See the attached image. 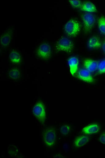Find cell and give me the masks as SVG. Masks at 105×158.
Segmentation results:
<instances>
[{"mask_svg": "<svg viewBox=\"0 0 105 158\" xmlns=\"http://www.w3.org/2000/svg\"><path fill=\"white\" fill-rule=\"evenodd\" d=\"M55 50L57 52H64L72 53L74 49V44L71 39L66 37L60 38L55 44Z\"/></svg>", "mask_w": 105, "mask_h": 158, "instance_id": "cell-1", "label": "cell"}, {"mask_svg": "<svg viewBox=\"0 0 105 158\" xmlns=\"http://www.w3.org/2000/svg\"><path fill=\"white\" fill-rule=\"evenodd\" d=\"M81 25L76 20H70L65 24V31L69 36L75 37L78 35L80 31Z\"/></svg>", "mask_w": 105, "mask_h": 158, "instance_id": "cell-2", "label": "cell"}, {"mask_svg": "<svg viewBox=\"0 0 105 158\" xmlns=\"http://www.w3.org/2000/svg\"><path fill=\"white\" fill-rule=\"evenodd\" d=\"M85 31L88 32L93 28L96 21L95 16L92 13H86L82 16Z\"/></svg>", "mask_w": 105, "mask_h": 158, "instance_id": "cell-3", "label": "cell"}, {"mask_svg": "<svg viewBox=\"0 0 105 158\" xmlns=\"http://www.w3.org/2000/svg\"><path fill=\"white\" fill-rule=\"evenodd\" d=\"M33 112L40 122L44 124L46 119V113L44 104L41 102L37 103L33 108Z\"/></svg>", "mask_w": 105, "mask_h": 158, "instance_id": "cell-4", "label": "cell"}, {"mask_svg": "<svg viewBox=\"0 0 105 158\" xmlns=\"http://www.w3.org/2000/svg\"><path fill=\"white\" fill-rule=\"evenodd\" d=\"M57 139L56 133L54 129L52 128L47 129L44 133V140L46 145L48 147L53 146Z\"/></svg>", "mask_w": 105, "mask_h": 158, "instance_id": "cell-5", "label": "cell"}, {"mask_svg": "<svg viewBox=\"0 0 105 158\" xmlns=\"http://www.w3.org/2000/svg\"><path fill=\"white\" fill-rule=\"evenodd\" d=\"M51 49L50 45L47 44H41L39 48L37 54L39 57L44 59H48L51 55Z\"/></svg>", "mask_w": 105, "mask_h": 158, "instance_id": "cell-6", "label": "cell"}, {"mask_svg": "<svg viewBox=\"0 0 105 158\" xmlns=\"http://www.w3.org/2000/svg\"><path fill=\"white\" fill-rule=\"evenodd\" d=\"M90 73L86 69H81L78 72L77 77L84 81L93 83L94 79Z\"/></svg>", "mask_w": 105, "mask_h": 158, "instance_id": "cell-7", "label": "cell"}, {"mask_svg": "<svg viewBox=\"0 0 105 158\" xmlns=\"http://www.w3.org/2000/svg\"><path fill=\"white\" fill-rule=\"evenodd\" d=\"M83 64L86 69L90 72H93L98 69L99 63L96 60L88 59L84 60Z\"/></svg>", "mask_w": 105, "mask_h": 158, "instance_id": "cell-8", "label": "cell"}, {"mask_svg": "<svg viewBox=\"0 0 105 158\" xmlns=\"http://www.w3.org/2000/svg\"><path fill=\"white\" fill-rule=\"evenodd\" d=\"M68 64L70 68V71L73 76L76 73L79 64V60L78 57L73 56L70 58L68 60Z\"/></svg>", "mask_w": 105, "mask_h": 158, "instance_id": "cell-9", "label": "cell"}, {"mask_svg": "<svg viewBox=\"0 0 105 158\" xmlns=\"http://www.w3.org/2000/svg\"><path fill=\"white\" fill-rule=\"evenodd\" d=\"M101 46L102 44L99 38L96 36L91 37L87 43V46L90 49L97 48Z\"/></svg>", "mask_w": 105, "mask_h": 158, "instance_id": "cell-10", "label": "cell"}, {"mask_svg": "<svg viewBox=\"0 0 105 158\" xmlns=\"http://www.w3.org/2000/svg\"><path fill=\"white\" fill-rule=\"evenodd\" d=\"M100 127L97 124H92L84 127L82 131L83 133L86 134H90L97 133L99 132Z\"/></svg>", "mask_w": 105, "mask_h": 158, "instance_id": "cell-11", "label": "cell"}, {"mask_svg": "<svg viewBox=\"0 0 105 158\" xmlns=\"http://www.w3.org/2000/svg\"><path fill=\"white\" fill-rule=\"evenodd\" d=\"M89 140L88 136L86 135L80 136L76 139L74 141L75 146L77 148L82 147L88 142Z\"/></svg>", "mask_w": 105, "mask_h": 158, "instance_id": "cell-12", "label": "cell"}, {"mask_svg": "<svg viewBox=\"0 0 105 158\" xmlns=\"http://www.w3.org/2000/svg\"><path fill=\"white\" fill-rule=\"evenodd\" d=\"M81 9L83 11L90 12L97 11L96 6L90 2H87L83 4L81 6Z\"/></svg>", "mask_w": 105, "mask_h": 158, "instance_id": "cell-13", "label": "cell"}, {"mask_svg": "<svg viewBox=\"0 0 105 158\" xmlns=\"http://www.w3.org/2000/svg\"><path fill=\"white\" fill-rule=\"evenodd\" d=\"M10 58L12 62L17 64L19 63L21 59L20 54L15 51H13L10 53Z\"/></svg>", "mask_w": 105, "mask_h": 158, "instance_id": "cell-14", "label": "cell"}, {"mask_svg": "<svg viewBox=\"0 0 105 158\" xmlns=\"http://www.w3.org/2000/svg\"><path fill=\"white\" fill-rule=\"evenodd\" d=\"M99 30L101 33L105 35V17L102 16L99 19L98 22Z\"/></svg>", "mask_w": 105, "mask_h": 158, "instance_id": "cell-15", "label": "cell"}, {"mask_svg": "<svg viewBox=\"0 0 105 158\" xmlns=\"http://www.w3.org/2000/svg\"><path fill=\"white\" fill-rule=\"evenodd\" d=\"M11 40V36L9 34H5L1 38V42L3 46H7L10 44Z\"/></svg>", "mask_w": 105, "mask_h": 158, "instance_id": "cell-16", "label": "cell"}, {"mask_svg": "<svg viewBox=\"0 0 105 158\" xmlns=\"http://www.w3.org/2000/svg\"><path fill=\"white\" fill-rule=\"evenodd\" d=\"M20 72L17 69H14L10 72L9 75L10 77L13 79H16L20 76Z\"/></svg>", "mask_w": 105, "mask_h": 158, "instance_id": "cell-17", "label": "cell"}, {"mask_svg": "<svg viewBox=\"0 0 105 158\" xmlns=\"http://www.w3.org/2000/svg\"><path fill=\"white\" fill-rule=\"evenodd\" d=\"M98 70V72L99 74L105 73V59L102 60L99 63Z\"/></svg>", "mask_w": 105, "mask_h": 158, "instance_id": "cell-18", "label": "cell"}, {"mask_svg": "<svg viewBox=\"0 0 105 158\" xmlns=\"http://www.w3.org/2000/svg\"><path fill=\"white\" fill-rule=\"evenodd\" d=\"M71 128L69 126L64 125L62 126L60 128V132L62 134L64 135H67L70 131Z\"/></svg>", "mask_w": 105, "mask_h": 158, "instance_id": "cell-19", "label": "cell"}, {"mask_svg": "<svg viewBox=\"0 0 105 158\" xmlns=\"http://www.w3.org/2000/svg\"><path fill=\"white\" fill-rule=\"evenodd\" d=\"M71 5L74 8H78L82 6L81 2L79 1H69Z\"/></svg>", "mask_w": 105, "mask_h": 158, "instance_id": "cell-20", "label": "cell"}, {"mask_svg": "<svg viewBox=\"0 0 105 158\" xmlns=\"http://www.w3.org/2000/svg\"><path fill=\"white\" fill-rule=\"evenodd\" d=\"M99 140L102 143L105 145V133L103 134L100 136Z\"/></svg>", "mask_w": 105, "mask_h": 158, "instance_id": "cell-21", "label": "cell"}, {"mask_svg": "<svg viewBox=\"0 0 105 158\" xmlns=\"http://www.w3.org/2000/svg\"><path fill=\"white\" fill-rule=\"evenodd\" d=\"M102 49L103 53L105 54V40H104L102 44Z\"/></svg>", "mask_w": 105, "mask_h": 158, "instance_id": "cell-22", "label": "cell"}]
</instances>
